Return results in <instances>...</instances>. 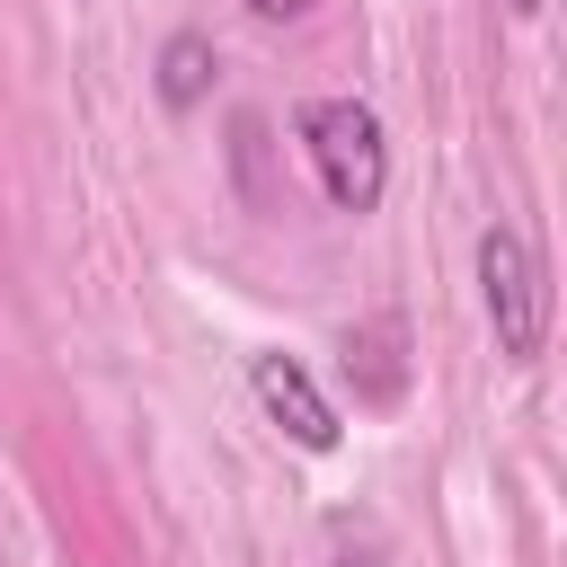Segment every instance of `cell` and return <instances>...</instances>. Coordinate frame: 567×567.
Segmentation results:
<instances>
[{
    "mask_svg": "<svg viewBox=\"0 0 567 567\" xmlns=\"http://www.w3.org/2000/svg\"><path fill=\"white\" fill-rule=\"evenodd\" d=\"M301 151L328 186L337 213H372L381 186H390V142H381V115L363 97H310L301 106Z\"/></svg>",
    "mask_w": 567,
    "mask_h": 567,
    "instance_id": "6da1fadb",
    "label": "cell"
},
{
    "mask_svg": "<svg viewBox=\"0 0 567 567\" xmlns=\"http://www.w3.org/2000/svg\"><path fill=\"white\" fill-rule=\"evenodd\" d=\"M478 301H487V328H496V354L532 363L540 354V328H549V284H540V257L514 221H487L478 230Z\"/></svg>",
    "mask_w": 567,
    "mask_h": 567,
    "instance_id": "7a4b0ae2",
    "label": "cell"
},
{
    "mask_svg": "<svg viewBox=\"0 0 567 567\" xmlns=\"http://www.w3.org/2000/svg\"><path fill=\"white\" fill-rule=\"evenodd\" d=\"M248 390H257V408H266L301 452H337L346 425H337V408L310 390V372H301L292 354H248Z\"/></svg>",
    "mask_w": 567,
    "mask_h": 567,
    "instance_id": "3957f363",
    "label": "cell"
},
{
    "mask_svg": "<svg viewBox=\"0 0 567 567\" xmlns=\"http://www.w3.org/2000/svg\"><path fill=\"white\" fill-rule=\"evenodd\" d=\"M204 89H213V44L186 27V35L159 44V97H168V106H195Z\"/></svg>",
    "mask_w": 567,
    "mask_h": 567,
    "instance_id": "277c9868",
    "label": "cell"
},
{
    "mask_svg": "<svg viewBox=\"0 0 567 567\" xmlns=\"http://www.w3.org/2000/svg\"><path fill=\"white\" fill-rule=\"evenodd\" d=\"M248 9H257V18H266V27H275V18H310V9H319V0H248Z\"/></svg>",
    "mask_w": 567,
    "mask_h": 567,
    "instance_id": "5b68a950",
    "label": "cell"
},
{
    "mask_svg": "<svg viewBox=\"0 0 567 567\" xmlns=\"http://www.w3.org/2000/svg\"><path fill=\"white\" fill-rule=\"evenodd\" d=\"M505 9H514V18H540V9H549V0H505Z\"/></svg>",
    "mask_w": 567,
    "mask_h": 567,
    "instance_id": "8992f818",
    "label": "cell"
},
{
    "mask_svg": "<svg viewBox=\"0 0 567 567\" xmlns=\"http://www.w3.org/2000/svg\"><path fill=\"white\" fill-rule=\"evenodd\" d=\"M346 567H381V558H346Z\"/></svg>",
    "mask_w": 567,
    "mask_h": 567,
    "instance_id": "52a82bcc",
    "label": "cell"
}]
</instances>
